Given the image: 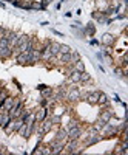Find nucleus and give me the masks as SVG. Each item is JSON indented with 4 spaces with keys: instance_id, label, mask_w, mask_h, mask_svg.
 I'll list each match as a JSON object with an SVG mask.
<instances>
[{
    "instance_id": "nucleus-1",
    "label": "nucleus",
    "mask_w": 128,
    "mask_h": 155,
    "mask_svg": "<svg viewBox=\"0 0 128 155\" xmlns=\"http://www.w3.org/2000/svg\"><path fill=\"white\" fill-rule=\"evenodd\" d=\"M53 123H51V120H43L42 121V124L39 126V130H37V135H39V138H43L46 134H49L51 132V129H53Z\"/></svg>"
},
{
    "instance_id": "nucleus-2",
    "label": "nucleus",
    "mask_w": 128,
    "mask_h": 155,
    "mask_svg": "<svg viewBox=\"0 0 128 155\" xmlns=\"http://www.w3.org/2000/svg\"><path fill=\"white\" fill-rule=\"evenodd\" d=\"M16 62L19 65H27V64H30V51H22V53H19L16 56Z\"/></svg>"
},
{
    "instance_id": "nucleus-3",
    "label": "nucleus",
    "mask_w": 128,
    "mask_h": 155,
    "mask_svg": "<svg viewBox=\"0 0 128 155\" xmlns=\"http://www.w3.org/2000/svg\"><path fill=\"white\" fill-rule=\"evenodd\" d=\"M39 61H42V51L39 48H33L30 51V64H37Z\"/></svg>"
},
{
    "instance_id": "nucleus-4",
    "label": "nucleus",
    "mask_w": 128,
    "mask_h": 155,
    "mask_svg": "<svg viewBox=\"0 0 128 155\" xmlns=\"http://www.w3.org/2000/svg\"><path fill=\"white\" fill-rule=\"evenodd\" d=\"M68 140H79L80 135H82V129L79 126H76V127H71L68 129Z\"/></svg>"
},
{
    "instance_id": "nucleus-5",
    "label": "nucleus",
    "mask_w": 128,
    "mask_h": 155,
    "mask_svg": "<svg viewBox=\"0 0 128 155\" xmlns=\"http://www.w3.org/2000/svg\"><path fill=\"white\" fill-rule=\"evenodd\" d=\"M100 44H102V45H105V47H113V45H114V36L110 34V33L102 34V37H100Z\"/></svg>"
},
{
    "instance_id": "nucleus-6",
    "label": "nucleus",
    "mask_w": 128,
    "mask_h": 155,
    "mask_svg": "<svg viewBox=\"0 0 128 155\" xmlns=\"http://www.w3.org/2000/svg\"><path fill=\"white\" fill-rule=\"evenodd\" d=\"M67 99L71 101V102L79 101V99H80V92H79V90L76 88V87H71L70 92H68V95H67Z\"/></svg>"
},
{
    "instance_id": "nucleus-7",
    "label": "nucleus",
    "mask_w": 128,
    "mask_h": 155,
    "mask_svg": "<svg viewBox=\"0 0 128 155\" xmlns=\"http://www.w3.org/2000/svg\"><path fill=\"white\" fill-rule=\"evenodd\" d=\"M100 140H102V137H100L99 134H96V135H88V137H85V147H88V146H93V144L99 143Z\"/></svg>"
},
{
    "instance_id": "nucleus-8",
    "label": "nucleus",
    "mask_w": 128,
    "mask_h": 155,
    "mask_svg": "<svg viewBox=\"0 0 128 155\" xmlns=\"http://www.w3.org/2000/svg\"><path fill=\"white\" fill-rule=\"evenodd\" d=\"M46 115H48V110L45 107L39 109L37 112H34V116H36V123H42L45 118H46Z\"/></svg>"
},
{
    "instance_id": "nucleus-9",
    "label": "nucleus",
    "mask_w": 128,
    "mask_h": 155,
    "mask_svg": "<svg viewBox=\"0 0 128 155\" xmlns=\"http://www.w3.org/2000/svg\"><path fill=\"white\" fill-rule=\"evenodd\" d=\"M111 118H113V110H110V109L104 110V112L100 113V116H99V120H100V121H104V123H110Z\"/></svg>"
},
{
    "instance_id": "nucleus-10",
    "label": "nucleus",
    "mask_w": 128,
    "mask_h": 155,
    "mask_svg": "<svg viewBox=\"0 0 128 155\" xmlns=\"http://www.w3.org/2000/svg\"><path fill=\"white\" fill-rule=\"evenodd\" d=\"M99 95H100V92H91V93H88L86 95V99L85 101H88L89 104H97V98H99Z\"/></svg>"
},
{
    "instance_id": "nucleus-11",
    "label": "nucleus",
    "mask_w": 128,
    "mask_h": 155,
    "mask_svg": "<svg viewBox=\"0 0 128 155\" xmlns=\"http://www.w3.org/2000/svg\"><path fill=\"white\" fill-rule=\"evenodd\" d=\"M11 54H12V48H9V47H6V48H0V59H8V58H11Z\"/></svg>"
},
{
    "instance_id": "nucleus-12",
    "label": "nucleus",
    "mask_w": 128,
    "mask_h": 155,
    "mask_svg": "<svg viewBox=\"0 0 128 155\" xmlns=\"http://www.w3.org/2000/svg\"><path fill=\"white\" fill-rule=\"evenodd\" d=\"M40 51H42V61H51L54 58L53 54H51V51H49V47H43Z\"/></svg>"
},
{
    "instance_id": "nucleus-13",
    "label": "nucleus",
    "mask_w": 128,
    "mask_h": 155,
    "mask_svg": "<svg viewBox=\"0 0 128 155\" xmlns=\"http://www.w3.org/2000/svg\"><path fill=\"white\" fill-rule=\"evenodd\" d=\"M56 140H57V141H67V140H68L67 129H59V132H57V135H56Z\"/></svg>"
},
{
    "instance_id": "nucleus-14",
    "label": "nucleus",
    "mask_w": 128,
    "mask_h": 155,
    "mask_svg": "<svg viewBox=\"0 0 128 155\" xmlns=\"http://www.w3.org/2000/svg\"><path fill=\"white\" fill-rule=\"evenodd\" d=\"M97 104H99V106H104V107H108V96H107L105 93L100 92V95H99V98H97Z\"/></svg>"
},
{
    "instance_id": "nucleus-15",
    "label": "nucleus",
    "mask_w": 128,
    "mask_h": 155,
    "mask_svg": "<svg viewBox=\"0 0 128 155\" xmlns=\"http://www.w3.org/2000/svg\"><path fill=\"white\" fill-rule=\"evenodd\" d=\"M68 78H70V81H71V82L77 84V82L80 81V73H79V71H76V70H73V71L68 74Z\"/></svg>"
},
{
    "instance_id": "nucleus-16",
    "label": "nucleus",
    "mask_w": 128,
    "mask_h": 155,
    "mask_svg": "<svg viewBox=\"0 0 128 155\" xmlns=\"http://www.w3.org/2000/svg\"><path fill=\"white\" fill-rule=\"evenodd\" d=\"M40 92H42V98L48 99V98H53V93H54V90L51 88V87H45V88H42V90H40Z\"/></svg>"
},
{
    "instance_id": "nucleus-17",
    "label": "nucleus",
    "mask_w": 128,
    "mask_h": 155,
    "mask_svg": "<svg viewBox=\"0 0 128 155\" xmlns=\"http://www.w3.org/2000/svg\"><path fill=\"white\" fill-rule=\"evenodd\" d=\"M59 50H60V44H57V42H51L49 44V51H51L53 56H56L59 53Z\"/></svg>"
},
{
    "instance_id": "nucleus-18",
    "label": "nucleus",
    "mask_w": 128,
    "mask_h": 155,
    "mask_svg": "<svg viewBox=\"0 0 128 155\" xmlns=\"http://www.w3.org/2000/svg\"><path fill=\"white\" fill-rule=\"evenodd\" d=\"M28 39H30V36H27V34L19 36V39H17V45H16V47H23V45H27Z\"/></svg>"
},
{
    "instance_id": "nucleus-19",
    "label": "nucleus",
    "mask_w": 128,
    "mask_h": 155,
    "mask_svg": "<svg viewBox=\"0 0 128 155\" xmlns=\"http://www.w3.org/2000/svg\"><path fill=\"white\" fill-rule=\"evenodd\" d=\"M73 68H74L76 71H79V73L85 71V65H83V62H82V61H77L76 64H73Z\"/></svg>"
},
{
    "instance_id": "nucleus-20",
    "label": "nucleus",
    "mask_w": 128,
    "mask_h": 155,
    "mask_svg": "<svg viewBox=\"0 0 128 155\" xmlns=\"http://www.w3.org/2000/svg\"><path fill=\"white\" fill-rule=\"evenodd\" d=\"M85 33H86L88 36H91V37H93L94 33H96V27H94L93 23H88V25H86V28H85Z\"/></svg>"
},
{
    "instance_id": "nucleus-21",
    "label": "nucleus",
    "mask_w": 128,
    "mask_h": 155,
    "mask_svg": "<svg viewBox=\"0 0 128 155\" xmlns=\"http://www.w3.org/2000/svg\"><path fill=\"white\" fill-rule=\"evenodd\" d=\"M77 61H80V54H79V51H73V50H71V62H70V64H76Z\"/></svg>"
},
{
    "instance_id": "nucleus-22",
    "label": "nucleus",
    "mask_w": 128,
    "mask_h": 155,
    "mask_svg": "<svg viewBox=\"0 0 128 155\" xmlns=\"http://www.w3.org/2000/svg\"><path fill=\"white\" fill-rule=\"evenodd\" d=\"M89 81H91V76H89L86 71H82V73H80V81H79V82H89Z\"/></svg>"
},
{
    "instance_id": "nucleus-23",
    "label": "nucleus",
    "mask_w": 128,
    "mask_h": 155,
    "mask_svg": "<svg viewBox=\"0 0 128 155\" xmlns=\"http://www.w3.org/2000/svg\"><path fill=\"white\" fill-rule=\"evenodd\" d=\"M11 121V116H9V113L8 112H3V120H2V127H5V126H8V123Z\"/></svg>"
},
{
    "instance_id": "nucleus-24",
    "label": "nucleus",
    "mask_w": 128,
    "mask_h": 155,
    "mask_svg": "<svg viewBox=\"0 0 128 155\" xmlns=\"http://www.w3.org/2000/svg\"><path fill=\"white\" fill-rule=\"evenodd\" d=\"M104 124H105L104 121H100V120H97V121L94 123V126H93V129H94V130H96V132H100V130H102V126H104Z\"/></svg>"
},
{
    "instance_id": "nucleus-25",
    "label": "nucleus",
    "mask_w": 128,
    "mask_h": 155,
    "mask_svg": "<svg viewBox=\"0 0 128 155\" xmlns=\"http://www.w3.org/2000/svg\"><path fill=\"white\" fill-rule=\"evenodd\" d=\"M51 123H53V124H60L62 123V118H60V115H53V116H51Z\"/></svg>"
},
{
    "instance_id": "nucleus-26",
    "label": "nucleus",
    "mask_w": 128,
    "mask_h": 155,
    "mask_svg": "<svg viewBox=\"0 0 128 155\" xmlns=\"http://www.w3.org/2000/svg\"><path fill=\"white\" fill-rule=\"evenodd\" d=\"M6 47H9L8 39L6 37H0V48H6Z\"/></svg>"
},
{
    "instance_id": "nucleus-27",
    "label": "nucleus",
    "mask_w": 128,
    "mask_h": 155,
    "mask_svg": "<svg viewBox=\"0 0 128 155\" xmlns=\"http://www.w3.org/2000/svg\"><path fill=\"white\" fill-rule=\"evenodd\" d=\"M25 132H27V123H23V124L20 126V129L17 130V134H19L20 137H25Z\"/></svg>"
},
{
    "instance_id": "nucleus-28",
    "label": "nucleus",
    "mask_w": 128,
    "mask_h": 155,
    "mask_svg": "<svg viewBox=\"0 0 128 155\" xmlns=\"http://www.w3.org/2000/svg\"><path fill=\"white\" fill-rule=\"evenodd\" d=\"M59 53H71V48L68 45H62L60 44V50H59Z\"/></svg>"
},
{
    "instance_id": "nucleus-29",
    "label": "nucleus",
    "mask_w": 128,
    "mask_h": 155,
    "mask_svg": "<svg viewBox=\"0 0 128 155\" xmlns=\"http://www.w3.org/2000/svg\"><path fill=\"white\" fill-rule=\"evenodd\" d=\"M31 9H43V6H42V3L31 2Z\"/></svg>"
},
{
    "instance_id": "nucleus-30",
    "label": "nucleus",
    "mask_w": 128,
    "mask_h": 155,
    "mask_svg": "<svg viewBox=\"0 0 128 155\" xmlns=\"http://www.w3.org/2000/svg\"><path fill=\"white\" fill-rule=\"evenodd\" d=\"M114 73H116V76H123L125 74V71L122 68H119V67H114Z\"/></svg>"
},
{
    "instance_id": "nucleus-31",
    "label": "nucleus",
    "mask_w": 128,
    "mask_h": 155,
    "mask_svg": "<svg viewBox=\"0 0 128 155\" xmlns=\"http://www.w3.org/2000/svg\"><path fill=\"white\" fill-rule=\"evenodd\" d=\"M40 153H43V155H51V147H42V149H40Z\"/></svg>"
},
{
    "instance_id": "nucleus-32",
    "label": "nucleus",
    "mask_w": 128,
    "mask_h": 155,
    "mask_svg": "<svg viewBox=\"0 0 128 155\" xmlns=\"http://www.w3.org/2000/svg\"><path fill=\"white\" fill-rule=\"evenodd\" d=\"M76 126H79V123H77V121H70V124H68V129H71V127H76Z\"/></svg>"
},
{
    "instance_id": "nucleus-33",
    "label": "nucleus",
    "mask_w": 128,
    "mask_h": 155,
    "mask_svg": "<svg viewBox=\"0 0 128 155\" xmlns=\"http://www.w3.org/2000/svg\"><path fill=\"white\" fill-rule=\"evenodd\" d=\"M49 2H51V0H42V6H43V9L46 8V5H48Z\"/></svg>"
},
{
    "instance_id": "nucleus-34",
    "label": "nucleus",
    "mask_w": 128,
    "mask_h": 155,
    "mask_svg": "<svg viewBox=\"0 0 128 155\" xmlns=\"http://www.w3.org/2000/svg\"><path fill=\"white\" fill-rule=\"evenodd\" d=\"M40 106H42V107H45V106H46V99H45V98H43V99H40Z\"/></svg>"
},
{
    "instance_id": "nucleus-35",
    "label": "nucleus",
    "mask_w": 128,
    "mask_h": 155,
    "mask_svg": "<svg viewBox=\"0 0 128 155\" xmlns=\"http://www.w3.org/2000/svg\"><path fill=\"white\" fill-rule=\"evenodd\" d=\"M2 120H3V112H0V126H2Z\"/></svg>"
},
{
    "instance_id": "nucleus-36",
    "label": "nucleus",
    "mask_w": 128,
    "mask_h": 155,
    "mask_svg": "<svg viewBox=\"0 0 128 155\" xmlns=\"http://www.w3.org/2000/svg\"><path fill=\"white\" fill-rule=\"evenodd\" d=\"M46 85H43V84H40V85H37V88H39V90H42V88H45Z\"/></svg>"
},
{
    "instance_id": "nucleus-37",
    "label": "nucleus",
    "mask_w": 128,
    "mask_h": 155,
    "mask_svg": "<svg viewBox=\"0 0 128 155\" xmlns=\"http://www.w3.org/2000/svg\"><path fill=\"white\" fill-rule=\"evenodd\" d=\"M53 33H54V34H57V36H63L62 33H59V31H56V30H53Z\"/></svg>"
},
{
    "instance_id": "nucleus-38",
    "label": "nucleus",
    "mask_w": 128,
    "mask_h": 155,
    "mask_svg": "<svg viewBox=\"0 0 128 155\" xmlns=\"http://www.w3.org/2000/svg\"><path fill=\"white\" fill-rule=\"evenodd\" d=\"M2 33H3V28H2V27H0V36H2Z\"/></svg>"
},
{
    "instance_id": "nucleus-39",
    "label": "nucleus",
    "mask_w": 128,
    "mask_h": 155,
    "mask_svg": "<svg viewBox=\"0 0 128 155\" xmlns=\"http://www.w3.org/2000/svg\"><path fill=\"white\" fill-rule=\"evenodd\" d=\"M2 92H3V88H0V95H2Z\"/></svg>"
}]
</instances>
